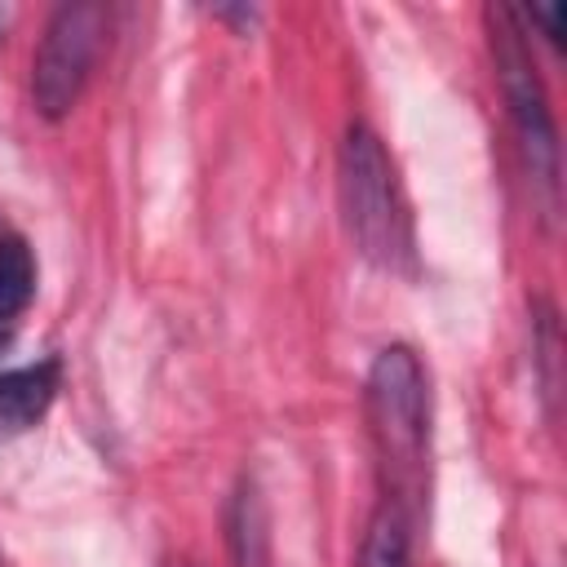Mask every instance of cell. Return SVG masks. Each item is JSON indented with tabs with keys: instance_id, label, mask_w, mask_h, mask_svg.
<instances>
[{
	"instance_id": "1",
	"label": "cell",
	"mask_w": 567,
	"mask_h": 567,
	"mask_svg": "<svg viewBox=\"0 0 567 567\" xmlns=\"http://www.w3.org/2000/svg\"><path fill=\"white\" fill-rule=\"evenodd\" d=\"M368 421L385 474V505L408 518L425 496V372L408 346H385L368 372Z\"/></svg>"
},
{
	"instance_id": "2",
	"label": "cell",
	"mask_w": 567,
	"mask_h": 567,
	"mask_svg": "<svg viewBox=\"0 0 567 567\" xmlns=\"http://www.w3.org/2000/svg\"><path fill=\"white\" fill-rule=\"evenodd\" d=\"M341 208L363 257L385 270L412 266V217L394 182V164L368 124H350L341 142Z\"/></svg>"
},
{
	"instance_id": "3",
	"label": "cell",
	"mask_w": 567,
	"mask_h": 567,
	"mask_svg": "<svg viewBox=\"0 0 567 567\" xmlns=\"http://www.w3.org/2000/svg\"><path fill=\"white\" fill-rule=\"evenodd\" d=\"M487 22H492V53H496L501 93H505V102H509V120H514V128H518L527 168H532V177H536L545 190H554V182H558L554 115H549V102H545V89H540V75H536L527 35H523L514 9H487Z\"/></svg>"
},
{
	"instance_id": "4",
	"label": "cell",
	"mask_w": 567,
	"mask_h": 567,
	"mask_svg": "<svg viewBox=\"0 0 567 567\" xmlns=\"http://www.w3.org/2000/svg\"><path fill=\"white\" fill-rule=\"evenodd\" d=\"M102 35H106V9L102 4L80 0V4H62L49 18L40 53H35V71H31L35 106L49 120L66 115L80 102V93L89 84V71L97 62Z\"/></svg>"
},
{
	"instance_id": "5",
	"label": "cell",
	"mask_w": 567,
	"mask_h": 567,
	"mask_svg": "<svg viewBox=\"0 0 567 567\" xmlns=\"http://www.w3.org/2000/svg\"><path fill=\"white\" fill-rule=\"evenodd\" d=\"M58 394V363H31L0 372V439L31 430Z\"/></svg>"
},
{
	"instance_id": "6",
	"label": "cell",
	"mask_w": 567,
	"mask_h": 567,
	"mask_svg": "<svg viewBox=\"0 0 567 567\" xmlns=\"http://www.w3.org/2000/svg\"><path fill=\"white\" fill-rule=\"evenodd\" d=\"M35 292V261L18 235H0V323L22 315Z\"/></svg>"
},
{
	"instance_id": "7",
	"label": "cell",
	"mask_w": 567,
	"mask_h": 567,
	"mask_svg": "<svg viewBox=\"0 0 567 567\" xmlns=\"http://www.w3.org/2000/svg\"><path fill=\"white\" fill-rule=\"evenodd\" d=\"M359 567H412V554H408V518L390 505L377 509L368 536H363V554H359Z\"/></svg>"
},
{
	"instance_id": "8",
	"label": "cell",
	"mask_w": 567,
	"mask_h": 567,
	"mask_svg": "<svg viewBox=\"0 0 567 567\" xmlns=\"http://www.w3.org/2000/svg\"><path fill=\"white\" fill-rule=\"evenodd\" d=\"M563 18H567V9H563V4H549V9H532V22H545L549 40H563Z\"/></svg>"
},
{
	"instance_id": "9",
	"label": "cell",
	"mask_w": 567,
	"mask_h": 567,
	"mask_svg": "<svg viewBox=\"0 0 567 567\" xmlns=\"http://www.w3.org/2000/svg\"><path fill=\"white\" fill-rule=\"evenodd\" d=\"M0 346H4V328H0Z\"/></svg>"
},
{
	"instance_id": "10",
	"label": "cell",
	"mask_w": 567,
	"mask_h": 567,
	"mask_svg": "<svg viewBox=\"0 0 567 567\" xmlns=\"http://www.w3.org/2000/svg\"><path fill=\"white\" fill-rule=\"evenodd\" d=\"M0 567H4V563H0Z\"/></svg>"
}]
</instances>
